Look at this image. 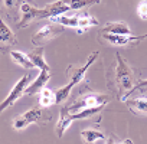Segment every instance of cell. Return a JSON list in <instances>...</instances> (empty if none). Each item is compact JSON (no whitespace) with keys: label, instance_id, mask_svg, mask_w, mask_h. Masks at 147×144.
Segmentation results:
<instances>
[{"label":"cell","instance_id":"obj_24","mask_svg":"<svg viewBox=\"0 0 147 144\" xmlns=\"http://www.w3.org/2000/svg\"><path fill=\"white\" fill-rule=\"evenodd\" d=\"M5 2H6L5 5H6L7 7H13V6L16 7V3L19 2V0H5Z\"/></svg>","mask_w":147,"mask_h":144},{"label":"cell","instance_id":"obj_11","mask_svg":"<svg viewBox=\"0 0 147 144\" xmlns=\"http://www.w3.org/2000/svg\"><path fill=\"white\" fill-rule=\"evenodd\" d=\"M69 10H71V6L66 5L65 2H62V0H58V2H53V3H49V5L45 7V12H46V17H48V19L66 15Z\"/></svg>","mask_w":147,"mask_h":144},{"label":"cell","instance_id":"obj_5","mask_svg":"<svg viewBox=\"0 0 147 144\" xmlns=\"http://www.w3.org/2000/svg\"><path fill=\"white\" fill-rule=\"evenodd\" d=\"M63 32V26L58 25V23H49V25H45L42 26L33 36H32V43L35 46H39V45H43L46 42H49L51 39H53L55 36H58L59 33Z\"/></svg>","mask_w":147,"mask_h":144},{"label":"cell","instance_id":"obj_4","mask_svg":"<svg viewBox=\"0 0 147 144\" xmlns=\"http://www.w3.org/2000/svg\"><path fill=\"white\" fill-rule=\"evenodd\" d=\"M30 82V74H26V75H23L16 84H15V87L12 88V91L9 92V95L2 101V104H0V111H5V110H7L9 107H12L20 97H23L25 94H26V89H28V87L30 85L29 84Z\"/></svg>","mask_w":147,"mask_h":144},{"label":"cell","instance_id":"obj_17","mask_svg":"<svg viewBox=\"0 0 147 144\" xmlns=\"http://www.w3.org/2000/svg\"><path fill=\"white\" fill-rule=\"evenodd\" d=\"M10 58H12V61H13L15 63L20 65V66L25 68V69H32V68H35V65L32 63L29 55H26V53H23V52H20V50H12V52H10Z\"/></svg>","mask_w":147,"mask_h":144},{"label":"cell","instance_id":"obj_10","mask_svg":"<svg viewBox=\"0 0 147 144\" xmlns=\"http://www.w3.org/2000/svg\"><path fill=\"white\" fill-rule=\"evenodd\" d=\"M72 112L69 111V108L68 107H65V108H62L61 110V115H59V121H58V124H56V127H55V131H56V135L58 137H63V134H65V131L68 130V127L72 124Z\"/></svg>","mask_w":147,"mask_h":144},{"label":"cell","instance_id":"obj_20","mask_svg":"<svg viewBox=\"0 0 147 144\" xmlns=\"http://www.w3.org/2000/svg\"><path fill=\"white\" fill-rule=\"evenodd\" d=\"M56 104V94L55 91L49 89V88H43L39 94V105L43 108H48L51 105Z\"/></svg>","mask_w":147,"mask_h":144},{"label":"cell","instance_id":"obj_21","mask_svg":"<svg viewBox=\"0 0 147 144\" xmlns=\"http://www.w3.org/2000/svg\"><path fill=\"white\" fill-rule=\"evenodd\" d=\"M92 5H97V0H71L69 2L71 10H81V9L92 6Z\"/></svg>","mask_w":147,"mask_h":144},{"label":"cell","instance_id":"obj_2","mask_svg":"<svg viewBox=\"0 0 147 144\" xmlns=\"http://www.w3.org/2000/svg\"><path fill=\"white\" fill-rule=\"evenodd\" d=\"M115 59H117L115 81H117V85H118V91H120V94H125L127 95L134 88V74H133V69L128 66V63L125 62V59L120 53L115 55Z\"/></svg>","mask_w":147,"mask_h":144},{"label":"cell","instance_id":"obj_23","mask_svg":"<svg viewBox=\"0 0 147 144\" xmlns=\"http://www.w3.org/2000/svg\"><path fill=\"white\" fill-rule=\"evenodd\" d=\"M144 88H147V79H143V81H140L137 85H134V88H133V89H131V91H130L124 98H123V101H125V100H127V97H130L133 92H136V91H138V89H144Z\"/></svg>","mask_w":147,"mask_h":144},{"label":"cell","instance_id":"obj_6","mask_svg":"<svg viewBox=\"0 0 147 144\" xmlns=\"http://www.w3.org/2000/svg\"><path fill=\"white\" fill-rule=\"evenodd\" d=\"M39 20V19H46V12L45 7L43 9H36L29 3H22L20 6V20L18 22V28L23 29L25 26H28L30 22L33 20Z\"/></svg>","mask_w":147,"mask_h":144},{"label":"cell","instance_id":"obj_26","mask_svg":"<svg viewBox=\"0 0 147 144\" xmlns=\"http://www.w3.org/2000/svg\"><path fill=\"white\" fill-rule=\"evenodd\" d=\"M118 144H133V140H130V138H125V140L120 141Z\"/></svg>","mask_w":147,"mask_h":144},{"label":"cell","instance_id":"obj_3","mask_svg":"<svg viewBox=\"0 0 147 144\" xmlns=\"http://www.w3.org/2000/svg\"><path fill=\"white\" fill-rule=\"evenodd\" d=\"M51 112H45L43 107H36L30 108L29 111L20 114L18 118L13 121V128L15 130H25L30 124H43L46 121H51Z\"/></svg>","mask_w":147,"mask_h":144},{"label":"cell","instance_id":"obj_19","mask_svg":"<svg viewBox=\"0 0 147 144\" xmlns=\"http://www.w3.org/2000/svg\"><path fill=\"white\" fill-rule=\"evenodd\" d=\"M0 40H2V46L16 43V36L13 35L10 28L6 25V22H3V19L0 22Z\"/></svg>","mask_w":147,"mask_h":144},{"label":"cell","instance_id":"obj_9","mask_svg":"<svg viewBox=\"0 0 147 144\" xmlns=\"http://www.w3.org/2000/svg\"><path fill=\"white\" fill-rule=\"evenodd\" d=\"M51 77H52L51 71H40V72H39V75H38V78H36V79L28 87L25 95H28V97H33V95H36V94H40V91H42L43 88H46L45 85L49 82Z\"/></svg>","mask_w":147,"mask_h":144},{"label":"cell","instance_id":"obj_27","mask_svg":"<svg viewBox=\"0 0 147 144\" xmlns=\"http://www.w3.org/2000/svg\"><path fill=\"white\" fill-rule=\"evenodd\" d=\"M97 3H101V0H97Z\"/></svg>","mask_w":147,"mask_h":144},{"label":"cell","instance_id":"obj_22","mask_svg":"<svg viewBox=\"0 0 147 144\" xmlns=\"http://www.w3.org/2000/svg\"><path fill=\"white\" fill-rule=\"evenodd\" d=\"M137 15L141 20H147V0H141L137 6Z\"/></svg>","mask_w":147,"mask_h":144},{"label":"cell","instance_id":"obj_15","mask_svg":"<svg viewBox=\"0 0 147 144\" xmlns=\"http://www.w3.org/2000/svg\"><path fill=\"white\" fill-rule=\"evenodd\" d=\"M52 23H58L63 28H75L78 29V13L77 15H62L49 19Z\"/></svg>","mask_w":147,"mask_h":144},{"label":"cell","instance_id":"obj_18","mask_svg":"<svg viewBox=\"0 0 147 144\" xmlns=\"http://www.w3.org/2000/svg\"><path fill=\"white\" fill-rule=\"evenodd\" d=\"M125 104L131 111H134L137 114H147V98H144V97L125 100Z\"/></svg>","mask_w":147,"mask_h":144},{"label":"cell","instance_id":"obj_13","mask_svg":"<svg viewBox=\"0 0 147 144\" xmlns=\"http://www.w3.org/2000/svg\"><path fill=\"white\" fill-rule=\"evenodd\" d=\"M92 26H98V20L95 17H92L88 12H81L78 13V32L82 33L85 30H88Z\"/></svg>","mask_w":147,"mask_h":144},{"label":"cell","instance_id":"obj_7","mask_svg":"<svg viewBox=\"0 0 147 144\" xmlns=\"http://www.w3.org/2000/svg\"><path fill=\"white\" fill-rule=\"evenodd\" d=\"M108 102V98L102 94H92L88 97H84L82 100L77 101L74 105L68 107L71 112L78 111V110H84V108H94V107H104Z\"/></svg>","mask_w":147,"mask_h":144},{"label":"cell","instance_id":"obj_25","mask_svg":"<svg viewBox=\"0 0 147 144\" xmlns=\"http://www.w3.org/2000/svg\"><path fill=\"white\" fill-rule=\"evenodd\" d=\"M107 144H118V141L115 140L114 135H110V137L107 138Z\"/></svg>","mask_w":147,"mask_h":144},{"label":"cell","instance_id":"obj_1","mask_svg":"<svg viewBox=\"0 0 147 144\" xmlns=\"http://www.w3.org/2000/svg\"><path fill=\"white\" fill-rule=\"evenodd\" d=\"M97 56H98V52H97V50H95V52H91V53H90V56L87 58V61H85V63H84L82 66H80V68H72L69 82H68L66 85L61 87L58 91H55V94H56V104L63 102V101L71 95L72 88L75 87L77 84H80V82L84 79V77H85V74H87V71H88V69H90V66L94 63V61L97 59Z\"/></svg>","mask_w":147,"mask_h":144},{"label":"cell","instance_id":"obj_16","mask_svg":"<svg viewBox=\"0 0 147 144\" xmlns=\"http://www.w3.org/2000/svg\"><path fill=\"white\" fill-rule=\"evenodd\" d=\"M81 137H82L84 144H95L97 141L105 138L104 133H101L100 130H95V128H87V130H82V131H81Z\"/></svg>","mask_w":147,"mask_h":144},{"label":"cell","instance_id":"obj_8","mask_svg":"<svg viewBox=\"0 0 147 144\" xmlns=\"http://www.w3.org/2000/svg\"><path fill=\"white\" fill-rule=\"evenodd\" d=\"M102 38H104L107 42H110L111 45H114V46H127V45H134V43H138V42H141L143 39H146V38H147V33H146V35H141V36L102 33Z\"/></svg>","mask_w":147,"mask_h":144},{"label":"cell","instance_id":"obj_12","mask_svg":"<svg viewBox=\"0 0 147 144\" xmlns=\"http://www.w3.org/2000/svg\"><path fill=\"white\" fill-rule=\"evenodd\" d=\"M29 58H30L32 63L35 65V68H38L39 71H51L49 65L46 63V61L43 58V48L38 46L33 52L29 53Z\"/></svg>","mask_w":147,"mask_h":144},{"label":"cell","instance_id":"obj_14","mask_svg":"<svg viewBox=\"0 0 147 144\" xmlns=\"http://www.w3.org/2000/svg\"><path fill=\"white\" fill-rule=\"evenodd\" d=\"M102 33H111V35H131L130 28L124 22H111L105 25L102 29Z\"/></svg>","mask_w":147,"mask_h":144}]
</instances>
